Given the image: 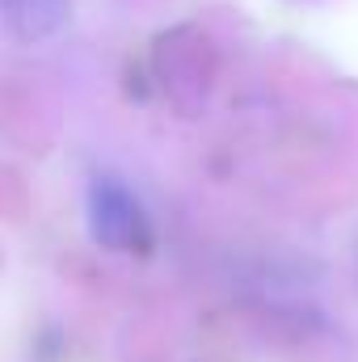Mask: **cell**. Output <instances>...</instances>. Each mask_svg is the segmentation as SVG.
Here are the masks:
<instances>
[{
  "mask_svg": "<svg viewBox=\"0 0 358 362\" xmlns=\"http://www.w3.org/2000/svg\"><path fill=\"white\" fill-rule=\"evenodd\" d=\"M85 211H89V232L93 240L110 253H148L152 240H156V228H152V215L139 198V189L127 177L101 169L89 181V198H85Z\"/></svg>",
  "mask_w": 358,
  "mask_h": 362,
  "instance_id": "obj_1",
  "label": "cell"
},
{
  "mask_svg": "<svg viewBox=\"0 0 358 362\" xmlns=\"http://www.w3.org/2000/svg\"><path fill=\"white\" fill-rule=\"evenodd\" d=\"M72 0H0V21L17 42H47L64 30Z\"/></svg>",
  "mask_w": 358,
  "mask_h": 362,
  "instance_id": "obj_2",
  "label": "cell"
}]
</instances>
